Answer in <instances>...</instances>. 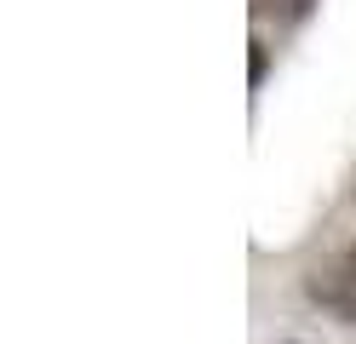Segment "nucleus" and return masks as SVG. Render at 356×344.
Instances as JSON below:
<instances>
[{"mask_svg": "<svg viewBox=\"0 0 356 344\" xmlns=\"http://www.w3.org/2000/svg\"><path fill=\"white\" fill-rule=\"evenodd\" d=\"M264 69H270V52L253 40V63H248V86H264Z\"/></svg>", "mask_w": 356, "mask_h": 344, "instance_id": "obj_1", "label": "nucleus"}, {"mask_svg": "<svg viewBox=\"0 0 356 344\" xmlns=\"http://www.w3.org/2000/svg\"><path fill=\"white\" fill-rule=\"evenodd\" d=\"M310 12V0H282V17H305Z\"/></svg>", "mask_w": 356, "mask_h": 344, "instance_id": "obj_2", "label": "nucleus"}, {"mask_svg": "<svg viewBox=\"0 0 356 344\" xmlns=\"http://www.w3.org/2000/svg\"><path fill=\"white\" fill-rule=\"evenodd\" d=\"M345 275H350V281H356V247L345 252Z\"/></svg>", "mask_w": 356, "mask_h": 344, "instance_id": "obj_3", "label": "nucleus"}]
</instances>
